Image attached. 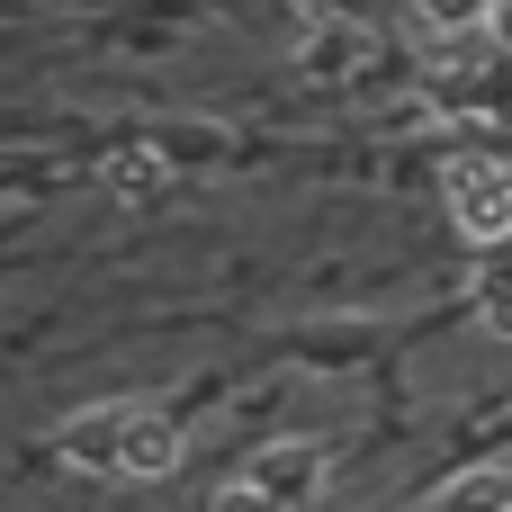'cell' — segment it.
<instances>
[{"label":"cell","mask_w":512,"mask_h":512,"mask_svg":"<svg viewBox=\"0 0 512 512\" xmlns=\"http://www.w3.org/2000/svg\"><path fill=\"white\" fill-rule=\"evenodd\" d=\"M486 333H504V342H512V288H495V297H486Z\"/></svg>","instance_id":"cell-9"},{"label":"cell","mask_w":512,"mask_h":512,"mask_svg":"<svg viewBox=\"0 0 512 512\" xmlns=\"http://www.w3.org/2000/svg\"><path fill=\"white\" fill-rule=\"evenodd\" d=\"M414 18H423V27H459V36H468V27H486V18H495V0H414Z\"/></svg>","instance_id":"cell-8"},{"label":"cell","mask_w":512,"mask_h":512,"mask_svg":"<svg viewBox=\"0 0 512 512\" xmlns=\"http://www.w3.org/2000/svg\"><path fill=\"white\" fill-rule=\"evenodd\" d=\"M441 512H512V468H459Z\"/></svg>","instance_id":"cell-7"},{"label":"cell","mask_w":512,"mask_h":512,"mask_svg":"<svg viewBox=\"0 0 512 512\" xmlns=\"http://www.w3.org/2000/svg\"><path fill=\"white\" fill-rule=\"evenodd\" d=\"M450 198H459L468 243H495V234H512V180H495L486 162H450Z\"/></svg>","instance_id":"cell-2"},{"label":"cell","mask_w":512,"mask_h":512,"mask_svg":"<svg viewBox=\"0 0 512 512\" xmlns=\"http://www.w3.org/2000/svg\"><path fill=\"white\" fill-rule=\"evenodd\" d=\"M243 486H252L261 504L297 512L315 486H324V450H315V441H261V450L243 459Z\"/></svg>","instance_id":"cell-1"},{"label":"cell","mask_w":512,"mask_h":512,"mask_svg":"<svg viewBox=\"0 0 512 512\" xmlns=\"http://www.w3.org/2000/svg\"><path fill=\"white\" fill-rule=\"evenodd\" d=\"M153 144H162V162H171V171H216L234 135H225L216 117H162V126H153Z\"/></svg>","instance_id":"cell-5"},{"label":"cell","mask_w":512,"mask_h":512,"mask_svg":"<svg viewBox=\"0 0 512 512\" xmlns=\"http://www.w3.org/2000/svg\"><path fill=\"white\" fill-rule=\"evenodd\" d=\"M171 180H180V171L162 162V144H153V135H144V144H126V153H108V189H117V198H162Z\"/></svg>","instance_id":"cell-6"},{"label":"cell","mask_w":512,"mask_h":512,"mask_svg":"<svg viewBox=\"0 0 512 512\" xmlns=\"http://www.w3.org/2000/svg\"><path fill=\"white\" fill-rule=\"evenodd\" d=\"M306 9H324V18H369L378 0H306Z\"/></svg>","instance_id":"cell-10"},{"label":"cell","mask_w":512,"mask_h":512,"mask_svg":"<svg viewBox=\"0 0 512 512\" xmlns=\"http://www.w3.org/2000/svg\"><path fill=\"white\" fill-rule=\"evenodd\" d=\"M180 450H189V441H180V414H162V405H135V423H126V450H117V477H144V486H153V477H171V468H180Z\"/></svg>","instance_id":"cell-3"},{"label":"cell","mask_w":512,"mask_h":512,"mask_svg":"<svg viewBox=\"0 0 512 512\" xmlns=\"http://www.w3.org/2000/svg\"><path fill=\"white\" fill-rule=\"evenodd\" d=\"M126 423H135V405H90V414H72V423H63V459H72V468H117Z\"/></svg>","instance_id":"cell-4"}]
</instances>
